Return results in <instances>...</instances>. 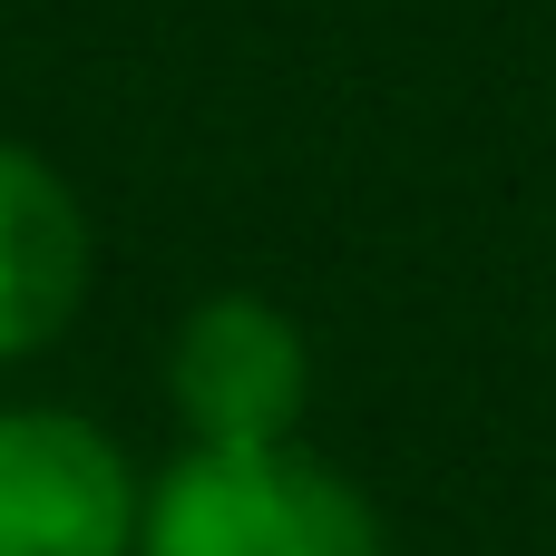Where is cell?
Instances as JSON below:
<instances>
[{"mask_svg": "<svg viewBox=\"0 0 556 556\" xmlns=\"http://www.w3.org/2000/svg\"><path fill=\"white\" fill-rule=\"evenodd\" d=\"M147 556H381V538L283 450H205L156 489Z\"/></svg>", "mask_w": 556, "mask_h": 556, "instance_id": "6da1fadb", "label": "cell"}, {"mask_svg": "<svg viewBox=\"0 0 556 556\" xmlns=\"http://www.w3.org/2000/svg\"><path fill=\"white\" fill-rule=\"evenodd\" d=\"M137 498L98 430L59 410L0 420V556H127Z\"/></svg>", "mask_w": 556, "mask_h": 556, "instance_id": "7a4b0ae2", "label": "cell"}, {"mask_svg": "<svg viewBox=\"0 0 556 556\" xmlns=\"http://www.w3.org/2000/svg\"><path fill=\"white\" fill-rule=\"evenodd\" d=\"M176 391L205 450H274L303 401V352L264 303H205L176 342Z\"/></svg>", "mask_w": 556, "mask_h": 556, "instance_id": "3957f363", "label": "cell"}, {"mask_svg": "<svg viewBox=\"0 0 556 556\" xmlns=\"http://www.w3.org/2000/svg\"><path fill=\"white\" fill-rule=\"evenodd\" d=\"M68 303H78V205L39 156L0 147V352L49 342Z\"/></svg>", "mask_w": 556, "mask_h": 556, "instance_id": "277c9868", "label": "cell"}]
</instances>
